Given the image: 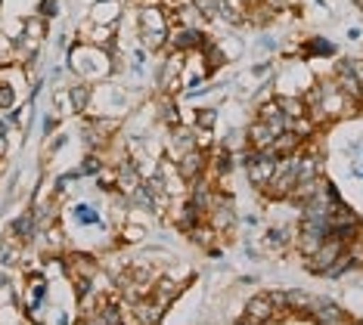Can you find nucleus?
Masks as SVG:
<instances>
[{
  "label": "nucleus",
  "mask_w": 363,
  "mask_h": 325,
  "mask_svg": "<svg viewBox=\"0 0 363 325\" xmlns=\"http://www.w3.org/2000/svg\"><path fill=\"white\" fill-rule=\"evenodd\" d=\"M109 56H106V50L103 47H90V44H78L75 47V53L69 56V65L75 69L78 78H103V74H109L112 72V65L106 62Z\"/></svg>",
  "instance_id": "obj_1"
},
{
  "label": "nucleus",
  "mask_w": 363,
  "mask_h": 325,
  "mask_svg": "<svg viewBox=\"0 0 363 325\" xmlns=\"http://www.w3.org/2000/svg\"><path fill=\"white\" fill-rule=\"evenodd\" d=\"M277 161H279L277 152H270V149H255V152L249 155V161H245V173H249V180L255 183V186L264 189L270 183V177H274Z\"/></svg>",
  "instance_id": "obj_2"
},
{
  "label": "nucleus",
  "mask_w": 363,
  "mask_h": 325,
  "mask_svg": "<svg viewBox=\"0 0 363 325\" xmlns=\"http://www.w3.org/2000/svg\"><path fill=\"white\" fill-rule=\"evenodd\" d=\"M342 254H345V251H342V236H326L323 245H320L317 251L308 257V266H311L313 273H326L329 266H333Z\"/></svg>",
  "instance_id": "obj_3"
},
{
  "label": "nucleus",
  "mask_w": 363,
  "mask_h": 325,
  "mask_svg": "<svg viewBox=\"0 0 363 325\" xmlns=\"http://www.w3.org/2000/svg\"><path fill=\"white\" fill-rule=\"evenodd\" d=\"M115 38V25H106V22H94L87 19L84 25L78 28V40L81 44H90V47H109Z\"/></svg>",
  "instance_id": "obj_4"
},
{
  "label": "nucleus",
  "mask_w": 363,
  "mask_h": 325,
  "mask_svg": "<svg viewBox=\"0 0 363 325\" xmlns=\"http://www.w3.org/2000/svg\"><path fill=\"white\" fill-rule=\"evenodd\" d=\"M208 220H211V227L214 232H230L233 229V223H236V214H233V202L224 195H214V202H211V211H208Z\"/></svg>",
  "instance_id": "obj_5"
},
{
  "label": "nucleus",
  "mask_w": 363,
  "mask_h": 325,
  "mask_svg": "<svg viewBox=\"0 0 363 325\" xmlns=\"http://www.w3.org/2000/svg\"><path fill=\"white\" fill-rule=\"evenodd\" d=\"M168 44H171V50L189 53V50H202L205 38H202V31H196V28H177L168 35Z\"/></svg>",
  "instance_id": "obj_6"
},
{
  "label": "nucleus",
  "mask_w": 363,
  "mask_h": 325,
  "mask_svg": "<svg viewBox=\"0 0 363 325\" xmlns=\"http://www.w3.org/2000/svg\"><path fill=\"white\" fill-rule=\"evenodd\" d=\"M279 133H283V130H277L270 121L258 118V121H255L252 127H249V143H252V149H270Z\"/></svg>",
  "instance_id": "obj_7"
},
{
  "label": "nucleus",
  "mask_w": 363,
  "mask_h": 325,
  "mask_svg": "<svg viewBox=\"0 0 363 325\" xmlns=\"http://www.w3.org/2000/svg\"><path fill=\"white\" fill-rule=\"evenodd\" d=\"M277 319V307L270 304L267 295L252 297L249 307H245V322H274Z\"/></svg>",
  "instance_id": "obj_8"
},
{
  "label": "nucleus",
  "mask_w": 363,
  "mask_h": 325,
  "mask_svg": "<svg viewBox=\"0 0 363 325\" xmlns=\"http://www.w3.org/2000/svg\"><path fill=\"white\" fill-rule=\"evenodd\" d=\"M177 168H180V173H184V180L202 177V171H205V155H202V149H189V152H184V155L177 158Z\"/></svg>",
  "instance_id": "obj_9"
},
{
  "label": "nucleus",
  "mask_w": 363,
  "mask_h": 325,
  "mask_svg": "<svg viewBox=\"0 0 363 325\" xmlns=\"http://www.w3.org/2000/svg\"><path fill=\"white\" fill-rule=\"evenodd\" d=\"M189 149H196V130H186V127H174V133H171V139H168V152H171V158H177L184 155V152H189Z\"/></svg>",
  "instance_id": "obj_10"
},
{
  "label": "nucleus",
  "mask_w": 363,
  "mask_h": 325,
  "mask_svg": "<svg viewBox=\"0 0 363 325\" xmlns=\"http://www.w3.org/2000/svg\"><path fill=\"white\" fill-rule=\"evenodd\" d=\"M115 171H118V189H121L125 195H130L134 189L143 186V173L137 171V164H134V161H121Z\"/></svg>",
  "instance_id": "obj_11"
},
{
  "label": "nucleus",
  "mask_w": 363,
  "mask_h": 325,
  "mask_svg": "<svg viewBox=\"0 0 363 325\" xmlns=\"http://www.w3.org/2000/svg\"><path fill=\"white\" fill-rule=\"evenodd\" d=\"M10 232H13V236H16V239H19V241H22V245H28V241H31V239H35V236H38V232H40V227H38V217H35V211H26V214H22V217H16V223H13V227H10Z\"/></svg>",
  "instance_id": "obj_12"
},
{
  "label": "nucleus",
  "mask_w": 363,
  "mask_h": 325,
  "mask_svg": "<svg viewBox=\"0 0 363 325\" xmlns=\"http://www.w3.org/2000/svg\"><path fill=\"white\" fill-rule=\"evenodd\" d=\"M301 143V133H295V130H283L279 137L274 139V146H270V152H277V155H292L295 152V146Z\"/></svg>",
  "instance_id": "obj_13"
},
{
  "label": "nucleus",
  "mask_w": 363,
  "mask_h": 325,
  "mask_svg": "<svg viewBox=\"0 0 363 325\" xmlns=\"http://www.w3.org/2000/svg\"><path fill=\"white\" fill-rule=\"evenodd\" d=\"M69 93H72V106H75V112H84L90 96H94V90H90V84H84V81H78V84L69 87Z\"/></svg>",
  "instance_id": "obj_14"
},
{
  "label": "nucleus",
  "mask_w": 363,
  "mask_h": 325,
  "mask_svg": "<svg viewBox=\"0 0 363 325\" xmlns=\"http://www.w3.org/2000/svg\"><path fill=\"white\" fill-rule=\"evenodd\" d=\"M277 103H279V108H283V115H286L289 121L304 118V99H295V96H279Z\"/></svg>",
  "instance_id": "obj_15"
},
{
  "label": "nucleus",
  "mask_w": 363,
  "mask_h": 325,
  "mask_svg": "<svg viewBox=\"0 0 363 325\" xmlns=\"http://www.w3.org/2000/svg\"><path fill=\"white\" fill-rule=\"evenodd\" d=\"M22 35H28V38H35V40H44V38H47V22H44V16H35V19H26V22H22Z\"/></svg>",
  "instance_id": "obj_16"
},
{
  "label": "nucleus",
  "mask_w": 363,
  "mask_h": 325,
  "mask_svg": "<svg viewBox=\"0 0 363 325\" xmlns=\"http://www.w3.org/2000/svg\"><path fill=\"white\" fill-rule=\"evenodd\" d=\"M140 40H143L146 50H152L155 53V50H162L164 44H168V31H143L140 28Z\"/></svg>",
  "instance_id": "obj_17"
},
{
  "label": "nucleus",
  "mask_w": 363,
  "mask_h": 325,
  "mask_svg": "<svg viewBox=\"0 0 363 325\" xmlns=\"http://www.w3.org/2000/svg\"><path fill=\"white\" fill-rule=\"evenodd\" d=\"M115 16H118V4H112V0H106V4L96 6L90 19H94V22H106V25H115Z\"/></svg>",
  "instance_id": "obj_18"
},
{
  "label": "nucleus",
  "mask_w": 363,
  "mask_h": 325,
  "mask_svg": "<svg viewBox=\"0 0 363 325\" xmlns=\"http://www.w3.org/2000/svg\"><path fill=\"white\" fill-rule=\"evenodd\" d=\"M159 118L164 124H171V127H177V124H180V112H177V106L171 103V99H162V103H159Z\"/></svg>",
  "instance_id": "obj_19"
},
{
  "label": "nucleus",
  "mask_w": 363,
  "mask_h": 325,
  "mask_svg": "<svg viewBox=\"0 0 363 325\" xmlns=\"http://www.w3.org/2000/svg\"><path fill=\"white\" fill-rule=\"evenodd\" d=\"M16 106V90L10 84H0V112H10Z\"/></svg>",
  "instance_id": "obj_20"
},
{
  "label": "nucleus",
  "mask_w": 363,
  "mask_h": 325,
  "mask_svg": "<svg viewBox=\"0 0 363 325\" xmlns=\"http://www.w3.org/2000/svg\"><path fill=\"white\" fill-rule=\"evenodd\" d=\"M211 143H214V139H211V127H196V149H202V152H205V149H211Z\"/></svg>",
  "instance_id": "obj_21"
},
{
  "label": "nucleus",
  "mask_w": 363,
  "mask_h": 325,
  "mask_svg": "<svg viewBox=\"0 0 363 325\" xmlns=\"http://www.w3.org/2000/svg\"><path fill=\"white\" fill-rule=\"evenodd\" d=\"M65 245V239H62V232L56 229V227H50L47 229V248H50V251H60V248Z\"/></svg>",
  "instance_id": "obj_22"
},
{
  "label": "nucleus",
  "mask_w": 363,
  "mask_h": 325,
  "mask_svg": "<svg viewBox=\"0 0 363 325\" xmlns=\"http://www.w3.org/2000/svg\"><path fill=\"white\" fill-rule=\"evenodd\" d=\"M56 106H60V112H62V115L75 112V106H72V93H69V90H60V93H56Z\"/></svg>",
  "instance_id": "obj_23"
},
{
  "label": "nucleus",
  "mask_w": 363,
  "mask_h": 325,
  "mask_svg": "<svg viewBox=\"0 0 363 325\" xmlns=\"http://www.w3.org/2000/svg\"><path fill=\"white\" fill-rule=\"evenodd\" d=\"M214 118H218V112H214V108H202V112L196 115V127H211Z\"/></svg>",
  "instance_id": "obj_24"
},
{
  "label": "nucleus",
  "mask_w": 363,
  "mask_h": 325,
  "mask_svg": "<svg viewBox=\"0 0 363 325\" xmlns=\"http://www.w3.org/2000/svg\"><path fill=\"white\" fill-rule=\"evenodd\" d=\"M121 239H125V241H140V239H143V227H134V223H130V227L121 229Z\"/></svg>",
  "instance_id": "obj_25"
},
{
  "label": "nucleus",
  "mask_w": 363,
  "mask_h": 325,
  "mask_svg": "<svg viewBox=\"0 0 363 325\" xmlns=\"http://www.w3.org/2000/svg\"><path fill=\"white\" fill-rule=\"evenodd\" d=\"M270 304H274L277 307V310H286V307H289V295H286V291H270Z\"/></svg>",
  "instance_id": "obj_26"
},
{
  "label": "nucleus",
  "mask_w": 363,
  "mask_h": 325,
  "mask_svg": "<svg viewBox=\"0 0 363 325\" xmlns=\"http://www.w3.org/2000/svg\"><path fill=\"white\" fill-rule=\"evenodd\" d=\"M214 173H227L230 171V155L227 152H220V155H214Z\"/></svg>",
  "instance_id": "obj_27"
},
{
  "label": "nucleus",
  "mask_w": 363,
  "mask_h": 325,
  "mask_svg": "<svg viewBox=\"0 0 363 325\" xmlns=\"http://www.w3.org/2000/svg\"><path fill=\"white\" fill-rule=\"evenodd\" d=\"M75 217H78V220H81V223H96V214H94V211H90V207H84V205H81V207H78V211H75Z\"/></svg>",
  "instance_id": "obj_28"
},
{
  "label": "nucleus",
  "mask_w": 363,
  "mask_h": 325,
  "mask_svg": "<svg viewBox=\"0 0 363 325\" xmlns=\"http://www.w3.org/2000/svg\"><path fill=\"white\" fill-rule=\"evenodd\" d=\"M60 10H56V0H44V4H40V16H56Z\"/></svg>",
  "instance_id": "obj_29"
},
{
  "label": "nucleus",
  "mask_w": 363,
  "mask_h": 325,
  "mask_svg": "<svg viewBox=\"0 0 363 325\" xmlns=\"http://www.w3.org/2000/svg\"><path fill=\"white\" fill-rule=\"evenodd\" d=\"M357 4H360V6H363V0H357Z\"/></svg>",
  "instance_id": "obj_30"
},
{
  "label": "nucleus",
  "mask_w": 363,
  "mask_h": 325,
  "mask_svg": "<svg viewBox=\"0 0 363 325\" xmlns=\"http://www.w3.org/2000/svg\"><path fill=\"white\" fill-rule=\"evenodd\" d=\"M0 6H4V0H0Z\"/></svg>",
  "instance_id": "obj_31"
}]
</instances>
